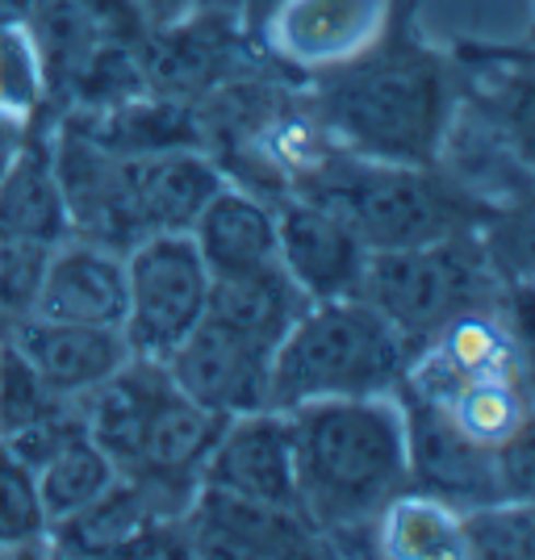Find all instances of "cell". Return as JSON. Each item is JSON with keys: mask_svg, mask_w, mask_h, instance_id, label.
<instances>
[{"mask_svg": "<svg viewBox=\"0 0 535 560\" xmlns=\"http://www.w3.org/2000/svg\"><path fill=\"white\" fill-rule=\"evenodd\" d=\"M410 355V343L369 302H314L272 351L268 406L293 410L326 397L394 394Z\"/></svg>", "mask_w": 535, "mask_h": 560, "instance_id": "5b68a950", "label": "cell"}, {"mask_svg": "<svg viewBox=\"0 0 535 560\" xmlns=\"http://www.w3.org/2000/svg\"><path fill=\"white\" fill-rule=\"evenodd\" d=\"M302 84L335 147L369 160L435 164L452 121V80L406 13H389L364 50L302 71Z\"/></svg>", "mask_w": 535, "mask_h": 560, "instance_id": "6da1fadb", "label": "cell"}, {"mask_svg": "<svg viewBox=\"0 0 535 560\" xmlns=\"http://www.w3.org/2000/svg\"><path fill=\"white\" fill-rule=\"evenodd\" d=\"M188 557H326V539L298 506L252 502L222 490L193 493L181 514Z\"/></svg>", "mask_w": 535, "mask_h": 560, "instance_id": "30bf717a", "label": "cell"}, {"mask_svg": "<svg viewBox=\"0 0 535 560\" xmlns=\"http://www.w3.org/2000/svg\"><path fill=\"white\" fill-rule=\"evenodd\" d=\"M75 406L117 477H130L167 518H181L201 490V465L226 419L181 394L163 360L147 355H130Z\"/></svg>", "mask_w": 535, "mask_h": 560, "instance_id": "3957f363", "label": "cell"}, {"mask_svg": "<svg viewBox=\"0 0 535 560\" xmlns=\"http://www.w3.org/2000/svg\"><path fill=\"white\" fill-rule=\"evenodd\" d=\"M163 369L181 394L222 419L268 406L272 351L252 343L239 330L222 327L210 314L163 355Z\"/></svg>", "mask_w": 535, "mask_h": 560, "instance_id": "8fae6325", "label": "cell"}, {"mask_svg": "<svg viewBox=\"0 0 535 560\" xmlns=\"http://www.w3.org/2000/svg\"><path fill=\"white\" fill-rule=\"evenodd\" d=\"M289 192H302L335 210L369 252L419 247L447 234L481 231L498 206L477 201L440 164H394L330 147Z\"/></svg>", "mask_w": 535, "mask_h": 560, "instance_id": "277c9868", "label": "cell"}, {"mask_svg": "<svg viewBox=\"0 0 535 560\" xmlns=\"http://www.w3.org/2000/svg\"><path fill=\"white\" fill-rule=\"evenodd\" d=\"M50 160L71 238L126 256L142 238L126 192V160L89 139L71 117H55L50 126Z\"/></svg>", "mask_w": 535, "mask_h": 560, "instance_id": "9c48e42d", "label": "cell"}, {"mask_svg": "<svg viewBox=\"0 0 535 560\" xmlns=\"http://www.w3.org/2000/svg\"><path fill=\"white\" fill-rule=\"evenodd\" d=\"M280 0H234V9L243 13V22L252 25L256 34H264V22L272 18V9H277Z\"/></svg>", "mask_w": 535, "mask_h": 560, "instance_id": "1f68e13d", "label": "cell"}, {"mask_svg": "<svg viewBox=\"0 0 535 560\" xmlns=\"http://www.w3.org/2000/svg\"><path fill=\"white\" fill-rule=\"evenodd\" d=\"M47 256V243L0 238V335H9L18 323L34 318V302H38Z\"/></svg>", "mask_w": 535, "mask_h": 560, "instance_id": "83f0119b", "label": "cell"}, {"mask_svg": "<svg viewBox=\"0 0 535 560\" xmlns=\"http://www.w3.org/2000/svg\"><path fill=\"white\" fill-rule=\"evenodd\" d=\"M0 109L25 121L50 117L38 50L30 43L25 25H0Z\"/></svg>", "mask_w": 535, "mask_h": 560, "instance_id": "4316f807", "label": "cell"}, {"mask_svg": "<svg viewBox=\"0 0 535 560\" xmlns=\"http://www.w3.org/2000/svg\"><path fill=\"white\" fill-rule=\"evenodd\" d=\"M310 298L298 289V280L277 264H264L234 277H210V305L206 314L222 327L247 335L259 348L277 351V343L293 330V323L310 310Z\"/></svg>", "mask_w": 535, "mask_h": 560, "instance_id": "ffe728a7", "label": "cell"}, {"mask_svg": "<svg viewBox=\"0 0 535 560\" xmlns=\"http://www.w3.org/2000/svg\"><path fill=\"white\" fill-rule=\"evenodd\" d=\"M293 431L298 511L330 552L381 532V514L410 490L406 415L397 394L326 397L284 410Z\"/></svg>", "mask_w": 535, "mask_h": 560, "instance_id": "7a4b0ae2", "label": "cell"}, {"mask_svg": "<svg viewBox=\"0 0 535 560\" xmlns=\"http://www.w3.org/2000/svg\"><path fill=\"white\" fill-rule=\"evenodd\" d=\"M201 486L252 502L298 506V472H293V431L284 410H247L226 419L201 465Z\"/></svg>", "mask_w": 535, "mask_h": 560, "instance_id": "4fadbf2b", "label": "cell"}, {"mask_svg": "<svg viewBox=\"0 0 535 560\" xmlns=\"http://www.w3.org/2000/svg\"><path fill=\"white\" fill-rule=\"evenodd\" d=\"M126 314V256L84 238H59L50 247L34 318L121 327Z\"/></svg>", "mask_w": 535, "mask_h": 560, "instance_id": "2e32d148", "label": "cell"}, {"mask_svg": "<svg viewBox=\"0 0 535 560\" xmlns=\"http://www.w3.org/2000/svg\"><path fill=\"white\" fill-rule=\"evenodd\" d=\"M163 518L167 514L130 477H117L84 511L50 523L47 548L59 557H135L142 536Z\"/></svg>", "mask_w": 535, "mask_h": 560, "instance_id": "44dd1931", "label": "cell"}, {"mask_svg": "<svg viewBox=\"0 0 535 560\" xmlns=\"http://www.w3.org/2000/svg\"><path fill=\"white\" fill-rule=\"evenodd\" d=\"M356 298L369 302L410 351L440 339L465 314L498 310L511 302V289L493 272L481 234H447L419 247L369 252Z\"/></svg>", "mask_w": 535, "mask_h": 560, "instance_id": "8992f818", "label": "cell"}, {"mask_svg": "<svg viewBox=\"0 0 535 560\" xmlns=\"http://www.w3.org/2000/svg\"><path fill=\"white\" fill-rule=\"evenodd\" d=\"M75 9L93 22V30L105 43H121V47H142L147 38V18H142L139 0H75Z\"/></svg>", "mask_w": 535, "mask_h": 560, "instance_id": "f1b7e54d", "label": "cell"}, {"mask_svg": "<svg viewBox=\"0 0 535 560\" xmlns=\"http://www.w3.org/2000/svg\"><path fill=\"white\" fill-rule=\"evenodd\" d=\"M114 481V460L89 440V431L75 435L71 444H63L55 456H47L43 465L34 468V486H38V498H43V511H47V527L68 518V514L84 511Z\"/></svg>", "mask_w": 535, "mask_h": 560, "instance_id": "603a6c76", "label": "cell"}, {"mask_svg": "<svg viewBox=\"0 0 535 560\" xmlns=\"http://www.w3.org/2000/svg\"><path fill=\"white\" fill-rule=\"evenodd\" d=\"M210 268L188 234H147L126 252L121 335L135 355L163 360L206 318Z\"/></svg>", "mask_w": 535, "mask_h": 560, "instance_id": "52a82bcc", "label": "cell"}, {"mask_svg": "<svg viewBox=\"0 0 535 560\" xmlns=\"http://www.w3.org/2000/svg\"><path fill=\"white\" fill-rule=\"evenodd\" d=\"M376 539H381V552H389V557H465L456 506L419 490H406L381 514Z\"/></svg>", "mask_w": 535, "mask_h": 560, "instance_id": "7402d4cb", "label": "cell"}, {"mask_svg": "<svg viewBox=\"0 0 535 560\" xmlns=\"http://www.w3.org/2000/svg\"><path fill=\"white\" fill-rule=\"evenodd\" d=\"M142 4V18L147 25H163V22H176V18H185L193 9H206V4H231L234 0H139Z\"/></svg>", "mask_w": 535, "mask_h": 560, "instance_id": "f546056e", "label": "cell"}, {"mask_svg": "<svg viewBox=\"0 0 535 560\" xmlns=\"http://www.w3.org/2000/svg\"><path fill=\"white\" fill-rule=\"evenodd\" d=\"M63 406H71L68 397L55 394L38 376V369L18 351V343L0 335V440L63 410Z\"/></svg>", "mask_w": 535, "mask_h": 560, "instance_id": "484cf974", "label": "cell"}, {"mask_svg": "<svg viewBox=\"0 0 535 560\" xmlns=\"http://www.w3.org/2000/svg\"><path fill=\"white\" fill-rule=\"evenodd\" d=\"M126 160V192L139 234H188L197 213L226 185L201 147H172L155 155H121Z\"/></svg>", "mask_w": 535, "mask_h": 560, "instance_id": "9a60e30c", "label": "cell"}, {"mask_svg": "<svg viewBox=\"0 0 535 560\" xmlns=\"http://www.w3.org/2000/svg\"><path fill=\"white\" fill-rule=\"evenodd\" d=\"M277 259L310 302L356 298L369 247L323 201L289 192L277 201Z\"/></svg>", "mask_w": 535, "mask_h": 560, "instance_id": "7c38bea8", "label": "cell"}, {"mask_svg": "<svg viewBox=\"0 0 535 560\" xmlns=\"http://www.w3.org/2000/svg\"><path fill=\"white\" fill-rule=\"evenodd\" d=\"M188 238L197 243L210 277H234L277 264V201L226 180L210 197V206L197 213Z\"/></svg>", "mask_w": 535, "mask_h": 560, "instance_id": "ac0fdd59", "label": "cell"}, {"mask_svg": "<svg viewBox=\"0 0 535 560\" xmlns=\"http://www.w3.org/2000/svg\"><path fill=\"white\" fill-rule=\"evenodd\" d=\"M4 339H13L18 351L38 369V376L68 401L93 394L105 376H114L135 355L121 327L55 323V318H25Z\"/></svg>", "mask_w": 535, "mask_h": 560, "instance_id": "e0dca14e", "label": "cell"}, {"mask_svg": "<svg viewBox=\"0 0 535 560\" xmlns=\"http://www.w3.org/2000/svg\"><path fill=\"white\" fill-rule=\"evenodd\" d=\"M25 130H30V121H25V117H13V114H4V109H0V180H4L9 164L18 160V151H22Z\"/></svg>", "mask_w": 535, "mask_h": 560, "instance_id": "4dcf8cb0", "label": "cell"}, {"mask_svg": "<svg viewBox=\"0 0 535 560\" xmlns=\"http://www.w3.org/2000/svg\"><path fill=\"white\" fill-rule=\"evenodd\" d=\"M394 13L389 0H280L264 30L293 71H314L364 50Z\"/></svg>", "mask_w": 535, "mask_h": 560, "instance_id": "5bb4252c", "label": "cell"}, {"mask_svg": "<svg viewBox=\"0 0 535 560\" xmlns=\"http://www.w3.org/2000/svg\"><path fill=\"white\" fill-rule=\"evenodd\" d=\"M47 544V511L34 486V468L0 440V552H30Z\"/></svg>", "mask_w": 535, "mask_h": 560, "instance_id": "d4e9b609", "label": "cell"}, {"mask_svg": "<svg viewBox=\"0 0 535 560\" xmlns=\"http://www.w3.org/2000/svg\"><path fill=\"white\" fill-rule=\"evenodd\" d=\"M268 59L259 50V34L231 4H206L176 22L151 25L139 47L147 93L188 101V105L243 71L268 68Z\"/></svg>", "mask_w": 535, "mask_h": 560, "instance_id": "ba28073f", "label": "cell"}, {"mask_svg": "<svg viewBox=\"0 0 535 560\" xmlns=\"http://www.w3.org/2000/svg\"><path fill=\"white\" fill-rule=\"evenodd\" d=\"M50 126L55 117L30 121L22 151L0 180V238H30L47 247L68 238L63 192H59L55 160H50Z\"/></svg>", "mask_w": 535, "mask_h": 560, "instance_id": "d6986e66", "label": "cell"}, {"mask_svg": "<svg viewBox=\"0 0 535 560\" xmlns=\"http://www.w3.org/2000/svg\"><path fill=\"white\" fill-rule=\"evenodd\" d=\"M461 514L465 557L481 560H532L535 552V518L532 498H498L477 502Z\"/></svg>", "mask_w": 535, "mask_h": 560, "instance_id": "cb8c5ba5", "label": "cell"}]
</instances>
